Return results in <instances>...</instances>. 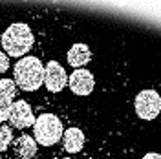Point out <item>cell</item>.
I'll use <instances>...</instances> for the list:
<instances>
[{
	"mask_svg": "<svg viewBox=\"0 0 161 159\" xmlns=\"http://www.w3.org/2000/svg\"><path fill=\"white\" fill-rule=\"evenodd\" d=\"M13 77L22 91H37L44 84V66L37 57H22L13 68Z\"/></svg>",
	"mask_w": 161,
	"mask_h": 159,
	"instance_id": "cell-1",
	"label": "cell"
},
{
	"mask_svg": "<svg viewBox=\"0 0 161 159\" xmlns=\"http://www.w3.org/2000/svg\"><path fill=\"white\" fill-rule=\"evenodd\" d=\"M0 42L8 57H24L33 46L31 28L24 22H15L2 33Z\"/></svg>",
	"mask_w": 161,
	"mask_h": 159,
	"instance_id": "cell-2",
	"label": "cell"
},
{
	"mask_svg": "<svg viewBox=\"0 0 161 159\" xmlns=\"http://www.w3.org/2000/svg\"><path fill=\"white\" fill-rule=\"evenodd\" d=\"M64 134L62 123L57 115L53 113H42L35 119L33 124V139L37 141V145L42 146H53L55 143H59L60 137Z\"/></svg>",
	"mask_w": 161,
	"mask_h": 159,
	"instance_id": "cell-3",
	"label": "cell"
},
{
	"mask_svg": "<svg viewBox=\"0 0 161 159\" xmlns=\"http://www.w3.org/2000/svg\"><path fill=\"white\" fill-rule=\"evenodd\" d=\"M134 108L143 121H154L161 112V97L156 90H143L136 95Z\"/></svg>",
	"mask_w": 161,
	"mask_h": 159,
	"instance_id": "cell-4",
	"label": "cell"
},
{
	"mask_svg": "<svg viewBox=\"0 0 161 159\" xmlns=\"http://www.w3.org/2000/svg\"><path fill=\"white\" fill-rule=\"evenodd\" d=\"M44 84L51 93H59L68 84V73L57 60H50L44 68Z\"/></svg>",
	"mask_w": 161,
	"mask_h": 159,
	"instance_id": "cell-5",
	"label": "cell"
},
{
	"mask_svg": "<svg viewBox=\"0 0 161 159\" xmlns=\"http://www.w3.org/2000/svg\"><path fill=\"white\" fill-rule=\"evenodd\" d=\"M68 86L75 95H90L93 88H95V77L93 73H90L88 70L80 68V70H73L71 75H68Z\"/></svg>",
	"mask_w": 161,
	"mask_h": 159,
	"instance_id": "cell-6",
	"label": "cell"
},
{
	"mask_svg": "<svg viewBox=\"0 0 161 159\" xmlns=\"http://www.w3.org/2000/svg\"><path fill=\"white\" fill-rule=\"evenodd\" d=\"M35 113L31 106L26 101H17V102H11V113H9V123L15 128H30L35 124Z\"/></svg>",
	"mask_w": 161,
	"mask_h": 159,
	"instance_id": "cell-7",
	"label": "cell"
},
{
	"mask_svg": "<svg viewBox=\"0 0 161 159\" xmlns=\"http://www.w3.org/2000/svg\"><path fill=\"white\" fill-rule=\"evenodd\" d=\"M68 64L73 66L75 70H80L82 66H86L92 59V51L90 48L86 46V44H82V42H77V44H73L70 50H68Z\"/></svg>",
	"mask_w": 161,
	"mask_h": 159,
	"instance_id": "cell-8",
	"label": "cell"
},
{
	"mask_svg": "<svg viewBox=\"0 0 161 159\" xmlns=\"http://www.w3.org/2000/svg\"><path fill=\"white\" fill-rule=\"evenodd\" d=\"M62 146L70 154L80 152L82 146H84V134H82V130L75 128V126L64 130V134H62Z\"/></svg>",
	"mask_w": 161,
	"mask_h": 159,
	"instance_id": "cell-9",
	"label": "cell"
},
{
	"mask_svg": "<svg viewBox=\"0 0 161 159\" xmlns=\"http://www.w3.org/2000/svg\"><path fill=\"white\" fill-rule=\"evenodd\" d=\"M13 146H15V152H17V156L20 159H31L35 157V154H37V141L33 139L31 135H20L15 139L13 143Z\"/></svg>",
	"mask_w": 161,
	"mask_h": 159,
	"instance_id": "cell-10",
	"label": "cell"
},
{
	"mask_svg": "<svg viewBox=\"0 0 161 159\" xmlns=\"http://www.w3.org/2000/svg\"><path fill=\"white\" fill-rule=\"evenodd\" d=\"M17 95V84L11 79H0V97L6 101H13Z\"/></svg>",
	"mask_w": 161,
	"mask_h": 159,
	"instance_id": "cell-11",
	"label": "cell"
},
{
	"mask_svg": "<svg viewBox=\"0 0 161 159\" xmlns=\"http://www.w3.org/2000/svg\"><path fill=\"white\" fill-rule=\"evenodd\" d=\"M11 143H13V132H11V128L6 126V124H0V150L2 152L8 150Z\"/></svg>",
	"mask_w": 161,
	"mask_h": 159,
	"instance_id": "cell-12",
	"label": "cell"
},
{
	"mask_svg": "<svg viewBox=\"0 0 161 159\" xmlns=\"http://www.w3.org/2000/svg\"><path fill=\"white\" fill-rule=\"evenodd\" d=\"M11 113V101H6L0 97V124H4V121H9Z\"/></svg>",
	"mask_w": 161,
	"mask_h": 159,
	"instance_id": "cell-13",
	"label": "cell"
},
{
	"mask_svg": "<svg viewBox=\"0 0 161 159\" xmlns=\"http://www.w3.org/2000/svg\"><path fill=\"white\" fill-rule=\"evenodd\" d=\"M8 68H9V57H8L4 51H0V75L6 73Z\"/></svg>",
	"mask_w": 161,
	"mask_h": 159,
	"instance_id": "cell-14",
	"label": "cell"
},
{
	"mask_svg": "<svg viewBox=\"0 0 161 159\" xmlns=\"http://www.w3.org/2000/svg\"><path fill=\"white\" fill-rule=\"evenodd\" d=\"M143 159H161V156H159V154H156V152H150V154L143 156Z\"/></svg>",
	"mask_w": 161,
	"mask_h": 159,
	"instance_id": "cell-15",
	"label": "cell"
},
{
	"mask_svg": "<svg viewBox=\"0 0 161 159\" xmlns=\"http://www.w3.org/2000/svg\"><path fill=\"white\" fill-rule=\"evenodd\" d=\"M64 159H71V157H64Z\"/></svg>",
	"mask_w": 161,
	"mask_h": 159,
	"instance_id": "cell-16",
	"label": "cell"
},
{
	"mask_svg": "<svg viewBox=\"0 0 161 159\" xmlns=\"http://www.w3.org/2000/svg\"><path fill=\"white\" fill-rule=\"evenodd\" d=\"M0 159H2V157H0Z\"/></svg>",
	"mask_w": 161,
	"mask_h": 159,
	"instance_id": "cell-17",
	"label": "cell"
}]
</instances>
